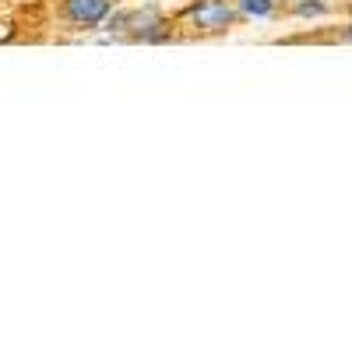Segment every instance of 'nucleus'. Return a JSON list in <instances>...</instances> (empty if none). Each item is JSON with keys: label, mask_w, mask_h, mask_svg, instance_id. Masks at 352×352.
<instances>
[{"label": "nucleus", "mask_w": 352, "mask_h": 352, "mask_svg": "<svg viewBox=\"0 0 352 352\" xmlns=\"http://www.w3.org/2000/svg\"><path fill=\"white\" fill-rule=\"evenodd\" d=\"M240 11L250 18H268L275 11V0H240Z\"/></svg>", "instance_id": "7ed1b4c3"}, {"label": "nucleus", "mask_w": 352, "mask_h": 352, "mask_svg": "<svg viewBox=\"0 0 352 352\" xmlns=\"http://www.w3.org/2000/svg\"><path fill=\"white\" fill-rule=\"evenodd\" d=\"M275 4H278V0H275Z\"/></svg>", "instance_id": "423d86ee"}, {"label": "nucleus", "mask_w": 352, "mask_h": 352, "mask_svg": "<svg viewBox=\"0 0 352 352\" xmlns=\"http://www.w3.org/2000/svg\"><path fill=\"white\" fill-rule=\"evenodd\" d=\"M194 25L204 28V32H226V28L236 21V11H232V4H226V0H204V4H197L190 11Z\"/></svg>", "instance_id": "f257e3e1"}, {"label": "nucleus", "mask_w": 352, "mask_h": 352, "mask_svg": "<svg viewBox=\"0 0 352 352\" xmlns=\"http://www.w3.org/2000/svg\"><path fill=\"white\" fill-rule=\"evenodd\" d=\"M109 8H113V0H67L64 14H67V21H74V25L92 28V25H102V21L109 18Z\"/></svg>", "instance_id": "f03ea898"}, {"label": "nucleus", "mask_w": 352, "mask_h": 352, "mask_svg": "<svg viewBox=\"0 0 352 352\" xmlns=\"http://www.w3.org/2000/svg\"><path fill=\"white\" fill-rule=\"evenodd\" d=\"M292 11H296L300 18H320V14H328V4L324 0H300Z\"/></svg>", "instance_id": "20e7f679"}, {"label": "nucleus", "mask_w": 352, "mask_h": 352, "mask_svg": "<svg viewBox=\"0 0 352 352\" xmlns=\"http://www.w3.org/2000/svg\"><path fill=\"white\" fill-rule=\"evenodd\" d=\"M345 43L352 46V25H345Z\"/></svg>", "instance_id": "39448f33"}]
</instances>
